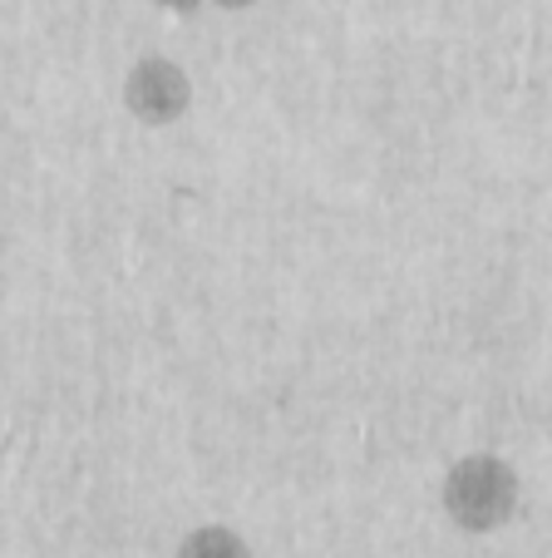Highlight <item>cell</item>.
I'll list each match as a JSON object with an SVG mask.
<instances>
[{"label":"cell","instance_id":"cell-1","mask_svg":"<svg viewBox=\"0 0 552 558\" xmlns=\"http://www.w3.org/2000/svg\"><path fill=\"white\" fill-rule=\"evenodd\" d=\"M439 499H444V514L454 529H464V534H493V529H503L518 514L523 480L503 454L474 450V454H458L444 470Z\"/></svg>","mask_w":552,"mask_h":558},{"label":"cell","instance_id":"cell-2","mask_svg":"<svg viewBox=\"0 0 552 558\" xmlns=\"http://www.w3.org/2000/svg\"><path fill=\"white\" fill-rule=\"evenodd\" d=\"M124 109L148 129L177 124L193 109V80L188 70L168 54H144L134 70L124 74Z\"/></svg>","mask_w":552,"mask_h":558},{"label":"cell","instance_id":"cell-3","mask_svg":"<svg viewBox=\"0 0 552 558\" xmlns=\"http://www.w3.org/2000/svg\"><path fill=\"white\" fill-rule=\"evenodd\" d=\"M173 558H252V548L237 529L203 524V529H193V534H183V544H177Z\"/></svg>","mask_w":552,"mask_h":558},{"label":"cell","instance_id":"cell-4","mask_svg":"<svg viewBox=\"0 0 552 558\" xmlns=\"http://www.w3.org/2000/svg\"><path fill=\"white\" fill-rule=\"evenodd\" d=\"M154 5H163V11H173V15H193L203 0H154Z\"/></svg>","mask_w":552,"mask_h":558},{"label":"cell","instance_id":"cell-5","mask_svg":"<svg viewBox=\"0 0 552 558\" xmlns=\"http://www.w3.org/2000/svg\"><path fill=\"white\" fill-rule=\"evenodd\" d=\"M212 5H222V11H247V5H257V0H212Z\"/></svg>","mask_w":552,"mask_h":558}]
</instances>
